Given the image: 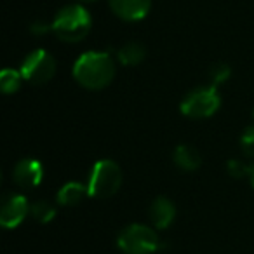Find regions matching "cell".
Returning a JSON list of instances; mask_svg holds the SVG:
<instances>
[{"label": "cell", "mask_w": 254, "mask_h": 254, "mask_svg": "<svg viewBox=\"0 0 254 254\" xmlns=\"http://www.w3.org/2000/svg\"><path fill=\"white\" fill-rule=\"evenodd\" d=\"M117 246L124 254H152L159 249L160 240L152 226L132 223L120 230Z\"/></svg>", "instance_id": "obj_4"}, {"label": "cell", "mask_w": 254, "mask_h": 254, "mask_svg": "<svg viewBox=\"0 0 254 254\" xmlns=\"http://www.w3.org/2000/svg\"><path fill=\"white\" fill-rule=\"evenodd\" d=\"M173 162L176 164L178 169L181 171H195L200 167L202 157L197 148L190 145H178L173 152Z\"/></svg>", "instance_id": "obj_12"}, {"label": "cell", "mask_w": 254, "mask_h": 254, "mask_svg": "<svg viewBox=\"0 0 254 254\" xmlns=\"http://www.w3.org/2000/svg\"><path fill=\"white\" fill-rule=\"evenodd\" d=\"M232 75V70L226 63L219 61V63H214L211 68H209V78H211L212 85H219V84H225L226 80L230 78Z\"/></svg>", "instance_id": "obj_16"}, {"label": "cell", "mask_w": 254, "mask_h": 254, "mask_svg": "<svg viewBox=\"0 0 254 254\" xmlns=\"http://www.w3.org/2000/svg\"><path fill=\"white\" fill-rule=\"evenodd\" d=\"M122 185V171L119 164L113 160H99L92 166L87 181L89 197L92 198H108L119 191Z\"/></svg>", "instance_id": "obj_3"}, {"label": "cell", "mask_w": 254, "mask_h": 254, "mask_svg": "<svg viewBox=\"0 0 254 254\" xmlns=\"http://www.w3.org/2000/svg\"><path fill=\"white\" fill-rule=\"evenodd\" d=\"M87 195V185L80 183V181H68L60 188L56 195V202L64 207H73V205L80 204Z\"/></svg>", "instance_id": "obj_11"}, {"label": "cell", "mask_w": 254, "mask_h": 254, "mask_svg": "<svg viewBox=\"0 0 254 254\" xmlns=\"http://www.w3.org/2000/svg\"><path fill=\"white\" fill-rule=\"evenodd\" d=\"M30 207L25 195L21 193H9L2 200V209H0V225L5 230H12L19 226L25 218L30 214Z\"/></svg>", "instance_id": "obj_7"}, {"label": "cell", "mask_w": 254, "mask_h": 254, "mask_svg": "<svg viewBox=\"0 0 254 254\" xmlns=\"http://www.w3.org/2000/svg\"><path fill=\"white\" fill-rule=\"evenodd\" d=\"M19 71L30 84H47L56 73V60L46 49H35L23 60Z\"/></svg>", "instance_id": "obj_6"}, {"label": "cell", "mask_w": 254, "mask_h": 254, "mask_svg": "<svg viewBox=\"0 0 254 254\" xmlns=\"http://www.w3.org/2000/svg\"><path fill=\"white\" fill-rule=\"evenodd\" d=\"M25 80L21 71L14 70V68H5L0 73V91L4 94H14L21 87V82Z\"/></svg>", "instance_id": "obj_14"}, {"label": "cell", "mask_w": 254, "mask_h": 254, "mask_svg": "<svg viewBox=\"0 0 254 254\" xmlns=\"http://www.w3.org/2000/svg\"><path fill=\"white\" fill-rule=\"evenodd\" d=\"M253 115H254V110H253Z\"/></svg>", "instance_id": "obj_22"}, {"label": "cell", "mask_w": 254, "mask_h": 254, "mask_svg": "<svg viewBox=\"0 0 254 254\" xmlns=\"http://www.w3.org/2000/svg\"><path fill=\"white\" fill-rule=\"evenodd\" d=\"M30 214L35 221L49 223L56 218V205L51 204L49 200H39L30 207Z\"/></svg>", "instance_id": "obj_15"}, {"label": "cell", "mask_w": 254, "mask_h": 254, "mask_svg": "<svg viewBox=\"0 0 254 254\" xmlns=\"http://www.w3.org/2000/svg\"><path fill=\"white\" fill-rule=\"evenodd\" d=\"M115 77V63L108 53L87 51L80 54L73 64V78L89 91L108 87Z\"/></svg>", "instance_id": "obj_1"}, {"label": "cell", "mask_w": 254, "mask_h": 254, "mask_svg": "<svg viewBox=\"0 0 254 254\" xmlns=\"http://www.w3.org/2000/svg\"><path fill=\"white\" fill-rule=\"evenodd\" d=\"M176 218V205L167 197H157L150 205V219L153 226L159 230H166Z\"/></svg>", "instance_id": "obj_10"}, {"label": "cell", "mask_w": 254, "mask_h": 254, "mask_svg": "<svg viewBox=\"0 0 254 254\" xmlns=\"http://www.w3.org/2000/svg\"><path fill=\"white\" fill-rule=\"evenodd\" d=\"M87 2H92V0H87Z\"/></svg>", "instance_id": "obj_21"}, {"label": "cell", "mask_w": 254, "mask_h": 254, "mask_svg": "<svg viewBox=\"0 0 254 254\" xmlns=\"http://www.w3.org/2000/svg\"><path fill=\"white\" fill-rule=\"evenodd\" d=\"M221 106V96H219L216 85H205L190 91L181 101V113L188 119H209Z\"/></svg>", "instance_id": "obj_5"}, {"label": "cell", "mask_w": 254, "mask_h": 254, "mask_svg": "<svg viewBox=\"0 0 254 254\" xmlns=\"http://www.w3.org/2000/svg\"><path fill=\"white\" fill-rule=\"evenodd\" d=\"M112 12L122 21H141L152 9V0H108Z\"/></svg>", "instance_id": "obj_8"}, {"label": "cell", "mask_w": 254, "mask_h": 254, "mask_svg": "<svg viewBox=\"0 0 254 254\" xmlns=\"http://www.w3.org/2000/svg\"><path fill=\"white\" fill-rule=\"evenodd\" d=\"M226 169H228L230 176H233V178H244V176H249L251 166H246V164H244L242 160L232 159V160H228V164H226Z\"/></svg>", "instance_id": "obj_18"}, {"label": "cell", "mask_w": 254, "mask_h": 254, "mask_svg": "<svg viewBox=\"0 0 254 254\" xmlns=\"http://www.w3.org/2000/svg\"><path fill=\"white\" fill-rule=\"evenodd\" d=\"M51 26L60 40L75 44L89 35L92 28V16L84 5L68 4L56 12Z\"/></svg>", "instance_id": "obj_2"}, {"label": "cell", "mask_w": 254, "mask_h": 254, "mask_svg": "<svg viewBox=\"0 0 254 254\" xmlns=\"http://www.w3.org/2000/svg\"><path fill=\"white\" fill-rule=\"evenodd\" d=\"M249 180H251V185L254 188V162L251 164V171H249Z\"/></svg>", "instance_id": "obj_20"}, {"label": "cell", "mask_w": 254, "mask_h": 254, "mask_svg": "<svg viewBox=\"0 0 254 254\" xmlns=\"http://www.w3.org/2000/svg\"><path fill=\"white\" fill-rule=\"evenodd\" d=\"M44 178V166L37 159H21L14 166L12 180L21 188H35Z\"/></svg>", "instance_id": "obj_9"}, {"label": "cell", "mask_w": 254, "mask_h": 254, "mask_svg": "<svg viewBox=\"0 0 254 254\" xmlns=\"http://www.w3.org/2000/svg\"><path fill=\"white\" fill-rule=\"evenodd\" d=\"M240 148L246 157H254V126L244 129L242 136H240Z\"/></svg>", "instance_id": "obj_17"}, {"label": "cell", "mask_w": 254, "mask_h": 254, "mask_svg": "<svg viewBox=\"0 0 254 254\" xmlns=\"http://www.w3.org/2000/svg\"><path fill=\"white\" fill-rule=\"evenodd\" d=\"M30 32H32L33 35H46L47 32H53V26L47 25V23H44V21H35L32 26H30Z\"/></svg>", "instance_id": "obj_19"}, {"label": "cell", "mask_w": 254, "mask_h": 254, "mask_svg": "<svg viewBox=\"0 0 254 254\" xmlns=\"http://www.w3.org/2000/svg\"><path fill=\"white\" fill-rule=\"evenodd\" d=\"M119 61L124 66H136V64L143 63L146 58V49L143 44L139 42H127L117 53Z\"/></svg>", "instance_id": "obj_13"}]
</instances>
